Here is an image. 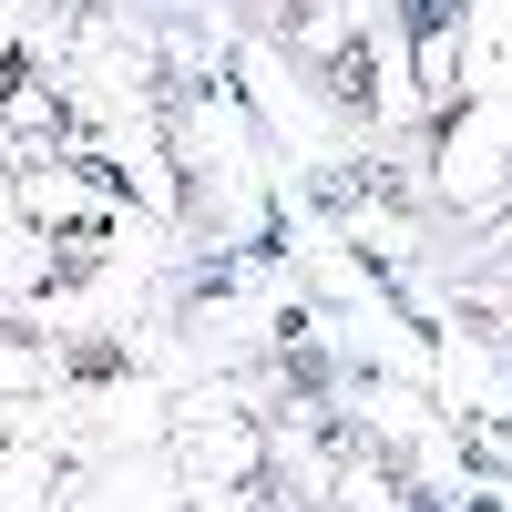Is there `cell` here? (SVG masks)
<instances>
[{"label": "cell", "mask_w": 512, "mask_h": 512, "mask_svg": "<svg viewBox=\"0 0 512 512\" xmlns=\"http://www.w3.org/2000/svg\"><path fill=\"white\" fill-rule=\"evenodd\" d=\"M451 93H512V0H461Z\"/></svg>", "instance_id": "obj_1"}]
</instances>
